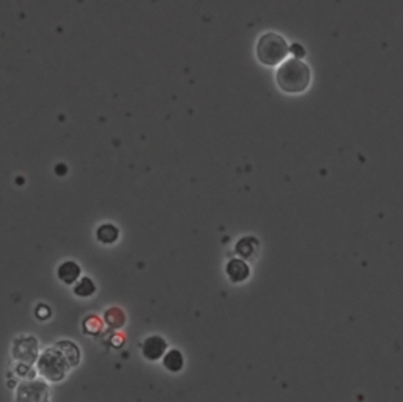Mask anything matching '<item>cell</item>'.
Here are the masks:
<instances>
[{"label":"cell","instance_id":"cell-1","mask_svg":"<svg viewBox=\"0 0 403 402\" xmlns=\"http://www.w3.org/2000/svg\"><path fill=\"white\" fill-rule=\"evenodd\" d=\"M79 362V347L71 341H59L40 355L38 373L49 382H60Z\"/></svg>","mask_w":403,"mask_h":402},{"label":"cell","instance_id":"cell-2","mask_svg":"<svg viewBox=\"0 0 403 402\" xmlns=\"http://www.w3.org/2000/svg\"><path fill=\"white\" fill-rule=\"evenodd\" d=\"M276 82L282 92L301 93L311 84V70L300 59H290L279 66Z\"/></svg>","mask_w":403,"mask_h":402},{"label":"cell","instance_id":"cell-3","mask_svg":"<svg viewBox=\"0 0 403 402\" xmlns=\"http://www.w3.org/2000/svg\"><path fill=\"white\" fill-rule=\"evenodd\" d=\"M289 52V45H287L284 36L273 32L260 36L257 43V59L263 65L274 66L282 64Z\"/></svg>","mask_w":403,"mask_h":402},{"label":"cell","instance_id":"cell-4","mask_svg":"<svg viewBox=\"0 0 403 402\" xmlns=\"http://www.w3.org/2000/svg\"><path fill=\"white\" fill-rule=\"evenodd\" d=\"M49 388L43 382H24L18 388V401L21 402H36L48 401Z\"/></svg>","mask_w":403,"mask_h":402},{"label":"cell","instance_id":"cell-5","mask_svg":"<svg viewBox=\"0 0 403 402\" xmlns=\"http://www.w3.org/2000/svg\"><path fill=\"white\" fill-rule=\"evenodd\" d=\"M167 352V342L158 335L148 336L142 344V355L148 362H158Z\"/></svg>","mask_w":403,"mask_h":402},{"label":"cell","instance_id":"cell-6","mask_svg":"<svg viewBox=\"0 0 403 402\" xmlns=\"http://www.w3.org/2000/svg\"><path fill=\"white\" fill-rule=\"evenodd\" d=\"M226 273H227L229 279L232 281V283H243V281H246V279L249 278L250 270H249L248 264H246L244 260H242V259H232L227 264Z\"/></svg>","mask_w":403,"mask_h":402},{"label":"cell","instance_id":"cell-7","mask_svg":"<svg viewBox=\"0 0 403 402\" xmlns=\"http://www.w3.org/2000/svg\"><path fill=\"white\" fill-rule=\"evenodd\" d=\"M81 273L82 270L79 267V264L73 262V260H66V262L62 264L59 270H57V276H59V279L66 286L76 284V281L81 278Z\"/></svg>","mask_w":403,"mask_h":402},{"label":"cell","instance_id":"cell-8","mask_svg":"<svg viewBox=\"0 0 403 402\" xmlns=\"http://www.w3.org/2000/svg\"><path fill=\"white\" fill-rule=\"evenodd\" d=\"M162 364H164V368L167 370H170V373H180L183 366H185V358H183L180 351L172 349V351L164 353V357H162Z\"/></svg>","mask_w":403,"mask_h":402},{"label":"cell","instance_id":"cell-9","mask_svg":"<svg viewBox=\"0 0 403 402\" xmlns=\"http://www.w3.org/2000/svg\"><path fill=\"white\" fill-rule=\"evenodd\" d=\"M120 237V231L117 226H114V224H101V226L98 227L96 231V238L98 242H101L104 244H112L118 240Z\"/></svg>","mask_w":403,"mask_h":402},{"label":"cell","instance_id":"cell-10","mask_svg":"<svg viewBox=\"0 0 403 402\" xmlns=\"http://www.w3.org/2000/svg\"><path fill=\"white\" fill-rule=\"evenodd\" d=\"M96 286L90 278H79L75 284V295L81 299H88V297L95 295Z\"/></svg>","mask_w":403,"mask_h":402},{"label":"cell","instance_id":"cell-11","mask_svg":"<svg viewBox=\"0 0 403 402\" xmlns=\"http://www.w3.org/2000/svg\"><path fill=\"white\" fill-rule=\"evenodd\" d=\"M237 251L239 253V255H243V257H250V254L254 253V249L249 247V240H239L238 247H237Z\"/></svg>","mask_w":403,"mask_h":402},{"label":"cell","instance_id":"cell-12","mask_svg":"<svg viewBox=\"0 0 403 402\" xmlns=\"http://www.w3.org/2000/svg\"><path fill=\"white\" fill-rule=\"evenodd\" d=\"M289 51L291 52L293 55H295V59H302V57L306 55V51H304V48H302L301 45H298V43H295V45H291V48H289Z\"/></svg>","mask_w":403,"mask_h":402},{"label":"cell","instance_id":"cell-13","mask_svg":"<svg viewBox=\"0 0 403 402\" xmlns=\"http://www.w3.org/2000/svg\"><path fill=\"white\" fill-rule=\"evenodd\" d=\"M36 316H38L41 321H46V318L51 317V310L46 305H40L36 307Z\"/></svg>","mask_w":403,"mask_h":402}]
</instances>
